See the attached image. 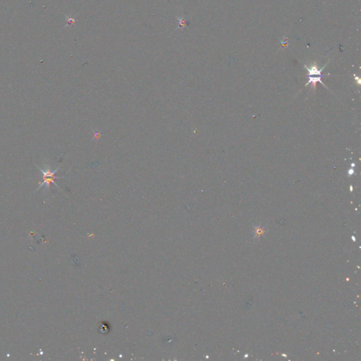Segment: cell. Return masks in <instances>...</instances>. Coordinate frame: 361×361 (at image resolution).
<instances>
[{
    "label": "cell",
    "instance_id": "cell-1",
    "mask_svg": "<svg viewBox=\"0 0 361 361\" xmlns=\"http://www.w3.org/2000/svg\"><path fill=\"white\" fill-rule=\"evenodd\" d=\"M61 178H64V177H55V176H52V177H42V179H43V181H42V183H40V184L39 185V186L37 187V189H36V191H38L39 189H40V188L42 187V186H44V187L47 189V191H49V189H50V185L51 183H52L53 184H54L56 187L59 188V186H58L57 184H56L55 181L54 180L56 179H61Z\"/></svg>",
    "mask_w": 361,
    "mask_h": 361
},
{
    "label": "cell",
    "instance_id": "cell-3",
    "mask_svg": "<svg viewBox=\"0 0 361 361\" xmlns=\"http://www.w3.org/2000/svg\"><path fill=\"white\" fill-rule=\"evenodd\" d=\"M353 173H354V170H353V169H350V170L348 171V175H349V176H351L352 174H353Z\"/></svg>",
    "mask_w": 361,
    "mask_h": 361
},
{
    "label": "cell",
    "instance_id": "cell-2",
    "mask_svg": "<svg viewBox=\"0 0 361 361\" xmlns=\"http://www.w3.org/2000/svg\"><path fill=\"white\" fill-rule=\"evenodd\" d=\"M305 67L306 68V69L309 72V76H322L321 73L322 71V70L324 69L325 66L323 68H322L321 69H318L317 66H315V65H314V66H311L310 68H308L307 66H305Z\"/></svg>",
    "mask_w": 361,
    "mask_h": 361
}]
</instances>
